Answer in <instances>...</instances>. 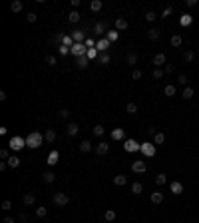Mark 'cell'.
Masks as SVG:
<instances>
[{"instance_id": "16", "label": "cell", "mask_w": 199, "mask_h": 223, "mask_svg": "<svg viewBox=\"0 0 199 223\" xmlns=\"http://www.w3.org/2000/svg\"><path fill=\"white\" fill-rule=\"evenodd\" d=\"M124 137H125V132H124V129H121V128H116V129H113V132H112V140H124Z\"/></svg>"}, {"instance_id": "15", "label": "cell", "mask_w": 199, "mask_h": 223, "mask_svg": "<svg viewBox=\"0 0 199 223\" xmlns=\"http://www.w3.org/2000/svg\"><path fill=\"white\" fill-rule=\"evenodd\" d=\"M139 145H141V144H137L135 140H128V141H125V149H128V151H137Z\"/></svg>"}, {"instance_id": "44", "label": "cell", "mask_w": 199, "mask_h": 223, "mask_svg": "<svg viewBox=\"0 0 199 223\" xmlns=\"http://www.w3.org/2000/svg\"><path fill=\"white\" fill-rule=\"evenodd\" d=\"M155 18H157V14H155L153 10L145 12V20H147V22H155Z\"/></svg>"}, {"instance_id": "57", "label": "cell", "mask_w": 199, "mask_h": 223, "mask_svg": "<svg viewBox=\"0 0 199 223\" xmlns=\"http://www.w3.org/2000/svg\"><path fill=\"white\" fill-rule=\"evenodd\" d=\"M26 18H28V22H36V18H38V14H36V12H30V14H28V16H26Z\"/></svg>"}, {"instance_id": "36", "label": "cell", "mask_w": 199, "mask_h": 223, "mask_svg": "<svg viewBox=\"0 0 199 223\" xmlns=\"http://www.w3.org/2000/svg\"><path fill=\"white\" fill-rule=\"evenodd\" d=\"M141 191H143V185H141L139 181H135L133 185H132V193H135V195H139Z\"/></svg>"}, {"instance_id": "43", "label": "cell", "mask_w": 199, "mask_h": 223, "mask_svg": "<svg viewBox=\"0 0 199 223\" xmlns=\"http://www.w3.org/2000/svg\"><path fill=\"white\" fill-rule=\"evenodd\" d=\"M117 38H120V34H117V30H109V32H108V40H109V42H116Z\"/></svg>"}, {"instance_id": "9", "label": "cell", "mask_w": 199, "mask_h": 223, "mask_svg": "<svg viewBox=\"0 0 199 223\" xmlns=\"http://www.w3.org/2000/svg\"><path fill=\"white\" fill-rule=\"evenodd\" d=\"M72 38H74V42H76V44H84V42H86V32L76 30L74 34H72Z\"/></svg>"}, {"instance_id": "46", "label": "cell", "mask_w": 199, "mask_h": 223, "mask_svg": "<svg viewBox=\"0 0 199 223\" xmlns=\"http://www.w3.org/2000/svg\"><path fill=\"white\" fill-rule=\"evenodd\" d=\"M165 96H175V86H173V84H169V86H165Z\"/></svg>"}, {"instance_id": "45", "label": "cell", "mask_w": 199, "mask_h": 223, "mask_svg": "<svg viewBox=\"0 0 199 223\" xmlns=\"http://www.w3.org/2000/svg\"><path fill=\"white\" fill-rule=\"evenodd\" d=\"M46 64L50 66V68H54V66L58 64V60H56V56H46Z\"/></svg>"}, {"instance_id": "47", "label": "cell", "mask_w": 199, "mask_h": 223, "mask_svg": "<svg viewBox=\"0 0 199 223\" xmlns=\"http://www.w3.org/2000/svg\"><path fill=\"white\" fill-rule=\"evenodd\" d=\"M193 58H195V54H193L191 50H187V52L183 54V60H185V62H193Z\"/></svg>"}, {"instance_id": "10", "label": "cell", "mask_w": 199, "mask_h": 223, "mask_svg": "<svg viewBox=\"0 0 199 223\" xmlns=\"http://www.w3.org/2000/svg\"><path fill=\"white\" fill-rule=\"evenodd\" d=\"M78 132H80V125L74 124V121H70V124L66 125V133H68V136H76Z\"/></svg>"}, {"instance_id": "5", "label": "cell", "mask_w": 199, "mask_h": 223, "mask_svg": "<svg viewBox=\"0 0 199 223\" xmlns=\"http://www.w3.org/2000/svg\"><path fill=\"white\" fill-rule=\"evenodd\" d=\"M145 169H147V165H145L143 159H135V161L132 163V171H133V173H143Z\"/></svg>"}, {"instance_id": "23", "label": "cell", "mask_w": 199, "mask_h": 223, "mask_svg": "<svg viewBox=\"0 0 199 223\" xmlns=\"http://www.w3.org/2000/svg\"><path fill=\"white\" fill-rule=\"evenodd\" d=\"M42 179H44V183H54V179H56V175H54L52 171H44V175H42Z\"/></svg>"}, {"instance_id": "56", "label": "cell", "mask_w": 199, "mask_h": 223, "mask_svg": "<svg viewBox=\"0 0 199 223\" xmlns=\"http://www.w3.org/2000/svg\"><path fill=\"white\" fill-rule=\"evenodd\" d=\"M0 157H2V159H8V157H10V151H8V149H0Z\"/></svg>"}, {"instance_id": "33", "label": "cell", "mask_w": 199, "mask_h": 223, "mask_svg": "<svg viewBox=\"0 0 199 223\" xmlns=\"http://www.w3.org/2000/svg\"><path fill=\"white\" fill-rule=\"evenodd\" d=\"M88 64H90V60H88V56H82V58H78V68H88Z\"/></svg>"}, {"instance_id": "19", "label": "cell", "mask_w": 199, "mask_h": 223, "mask_svg": "<svg viewBox=\"0 0 199 223\" xmlns=\"http://www.w3.org/2000/svg\"><path fill=\"white\" fill-rule=\"evenodd\" d=\"M116 217H117V215H116V211H113V209H108V211H105V213H104V219H105V221H108V223H112V221H116Z\"/></svg>"}, {"instance_id": "24", "label": "cell", "mask_w": 199, "mask_h": 223, "mask_svg": "<svg viewBox=\"0 0 199 223\" xmlns=\"http://www.w3.org/2000/svg\"><path fill=\"white\" fill-rule=\"evenodd\" d=\"M147 38H149V40H157L159 38V28H149V30H147Z\"/></svg>"}, {"instance_id": "1", "label": "cell", "mask_w": 199, "mask_h": 223, "mask_svg": "<svg viewBox=\"0 0 199 223\" xmlns=\"http://www.w3.org/2000/svg\"><path fill=\"white\" fill-rule=\"evenodd\" d=\"M42 141H44V136H42V133H38V132L28 133V137H26V145H28V148H32V149L40 148Z\"/></svg>"}, {"instance_id": "49", "label": "cell", "mask_w": 199, "mask_h": 223, "mask_svg": "<svg viewBox=\"0 0 199 223\" xmlns=\"http://www.w3.org/2000/svg\"><path fill=\"white\" fill-rule=\"evenodd\" d=\"M36 215L38 217H46V215H48V209H46V207H38L36 209Z\"/></svg>"}, {"instance_id": "41", "label": "cell", "mask_w": 199, "mask_h": 223, "mask_svg": "<svg viewBox=\"0 0 199 223\" xmlns=\"http://www.w3.org/2000/svg\"><path fill=\"white\" fill-rule=\"evenodd\" d=\"M94 30H96V34H104V32H105V24L104 22H98L94 26Z\"/></svg>"}, {"instance_id": "31", "label": "cell", "mask_w": 199, "mask_h": 223, "mask_svg": "<svg viewBox=\"0 0 199 223\" xmlns=\"http://www.w3.org/2000/svg\"><path fill=\"white\" fill-rule=\"evenodd\" d=\"M125 112L129 113V116H133V113H137V104H133V102H129L128 106H125Z\"/></svg>"}, {"instance_id": "13", "label": "cell", "mask_w": 199, "mask_h": 223, "mask_svg": "<svg viewBox=\"0 0 199 223\" xmlns=\"http://www.w3.org/2000/svg\"><path fill=\"white\" fill-rule=\"evenodd\" d=\"M153 64H155V68L163 66V64H165V54H161V52L155 54V56H153Z\"/></svg>"}, {"instance_id": "11", "label": "cell", "mask_w": 199, "mask_h": 223, "mask_svg": "<svg viewBox=\"0 0 199 223\" xmlns=\"http://www.w3.org/2000/svg\"><path fill=\"white\" fill-rule=\"evenodd\" d=\"M171 193H173V195L183 193V183H181V181H171Z\"/></svg>"}, {"instance_id": "29", "label": "cell", "mask_w": 199, "mask_h": 223, "mask_svg": "<svg viewBox=\"0 0 199 223\" xmlns=\"http://www.w3.org/2000/svg\"><path fill=\"white\" fill-rule=\"evenodd\" d=\"M125 64H129V66H135V64H137V56H135L133 52H129V54H128V58H125Z\"/></svg>"}, {"instance_id": "4", "label": "cell", "mask_w": 199, "mask_h": 223, "mask_svg": "<svg viewBox=\"0 0 199 223\" xmlns=\"http://www.w3.org/2000/svg\"><path fill=\"white\" fill-rule=\"evenodd\" d=\"M70 54H74L76 58H82V56H86V54H88V48L84 44H74L70 48Z\"/></svg>"}, {"instance_id": "52", "label": "cell", "mask_w": 199, "mask_h": 223, "mask_svg": "<svg viewBox=\"0 0 199 223\" xmlns=\"http://www.w3.org/2000/svg\"><path fill=\"white\" fill-rule=\"evenodd\" d=\"M163 74H165V72H163V70H161V68H155V70H153V78H155V80H159V78H163Z\"/></svg>"}, {"instance_id": "17", "label": "cell", "mask_w": 199, "mask_h": 223, "mask_svg": "<svg viewBox=\"0 0 199 223\" xmlns=\"http://www.w3.org/2000/svg\"><path fill=\"white\" fill-rule=\"evenodd\" d=\"M22 203H24V205H28V207H32V205L36 203V197H34L32 193H26V195L22 197Z\"/></svg>"}, {"instance_id": "34", "label": "cell", "mask_w": 199, "mask_h": 223, "mask_svg": "<svg viewBox=\"0 0 199 223\" xmlns=\"http://www.w3.org/2000/svg\"><path fill=\"white\" fill-rule=\"evenodd\" d=\"M181 96H183L185 100H191L193 98V88L191 86H185V90H183V94H181Z\"/></svg>"}, {"instance_id": "2", "label": "cell", "mask_w": 199, "mask_h": 223, "mask_svg": "<svg viewBox=\"0 0 199 223\" xmlns=\"http://www.w3.org/2000/svg\"><path fill=\"white\" fill-rule=\"evenodd\" d=\"M52 201H54V205H58V207H66V205L70 203V197H68L66 193H62V191H56L52 195Z\"/></svg>"}, {"instance_id": "32", "label": "cell", "mask_w": 199, "mask_h": 223, "mask_svg": "<svg viewBox=\"0 0 199 223\" xmlns=\"http://www.w3.org/2000/svg\"><path fill=\"white\" fill-rule=\"evenodd\" d=\"M155 183H157L159 187H161V185H165V183H167V177H165V173H159V175H155Z\"/></svg>"}, {"instance_id": "40", "label": "cell", "mask_w": 199, "mask_h": 223, "mask_svg": "<svg viewBox=\"0 0 199 223\" xmlns=\"http://www.w3.org/2000/svg\"><path fill=\"white\" fill-rule=\"evenodd\" d=\"M181 42H183V40H181L179 34H173L171 36V46H175V48H177V46H181Z\"/></svg>"}, {"instance_id": "62", "label": "cell", "mask_w": 199, "mask_h": 223, "mask_svg": "<svg viewBox=\"0 0 199 223\" xmlns=\"http://www.w3.org/2000/svg\"><path fill=\"white\" fill-rule=\"evenodd\" d=\"M171 12H173L171 8H165V10H163V16H169V14H171Z\"/></svg>"}, {"instance_id": "54", "label": "cell", "mask_w": 199, "mask_h": 223, "mask_svg": "<svg viewBox=\"0 0 199 223\" xmlns=\"http://www.w3.org/2000/svg\"><path fill=\"white\" fill-rule=\"evenodd\" d=\"M2 209H4V211H10V209H12V203L8 199H4L2 201Z\"/></svg>"}, {"instance_id": "28", "label": "cell", "mask_w": 199, "mask_h": 223, "mask_svg": "<svg viewBox=\"0 0 199 223\" xmlns=\"http://www.w3.org/2000/svg\"><path fill=\"white\" fill-rule=\"evenodd\" d=\"M68 20H70L72 24H76V22H80V12L78 10H74V12H70L68 14Z\"/></svg>"}, {"instance_id": "30", "label": "cell", "mask_w": 199, "mask_h": 223, "mask_svg": "<svg viewBox=\"0 0 199 223\" xmlns=\"http://www.w3.org/2000/svg\"><path fill=\"white\" fill-rule=\"evenodd\" d=\"M98 60H100V64H101V66H108V64H109V54H108V52H101Z\"/></svg>"}, {"instance_id": "22", "label": "cell", "mask_w": 199, "mask_h": 223, "mask_svg": "<svg viewBox=\"0 0 199 223\" xmlns=\"http://www.w3.org/2000/svg\"><path fill=\"white\" fill-rule=\"evenodd\" d=\"M128 28V20L125 18H117L116 20V30H125Z\"/></svg>"}, {"instance_id": "42", "label": "cell", "mask_w": 199, "mask_h": 223, "mask_svg": "<svg viewBox=\"0 0 199 223\" xmlns=\"http://www.w3.org/2000/svg\"><path fill=\"white\" fill-rule=\"evenodd\" d=\"M62 44H64V46H68V48H72V46H74L76 42H74V38H72V36H64V40H62Z\"/></svg>"}, {"instance_id": "38", "label": "cell", "mask_w": 199, "mask_h": 223, "mask_svg": "<svg viewBox=\"0 0 199 223\" xmlns=\"http://www.w3.org/2000/svg\"><path fill=\"white\" fill-rule=\"evenodd\" d=\"M96 44H98V42L94 40V38H86V42H84V46H86L88 50H92V48H96Z\"/></svg>"}, {"instance_id": "53", "label": "cell", "mask_w": 199, "mask_h": 223, "mask_svg": "<svg viewBox=\"0 0 199 223\" xmlns=\"http://www.w3.org/2000/svg\"><path fill=\"white\" fill-rule=\"evenodd\" d=\"M141 70H133V72H132V80H141Z\"/></svg>"}, {"instance_id": "63", "label": "cell", "mask_w": 199, "mask_h": 223, "mask_svg": "<svg viewBox=\"0 0 199 223\" xmlns=\"http://www.w3.org/2000/svg\"><path fill=\"white\" fill-rule=\"evenodd\" d=\"M2 223H14V219H12V217H4Z\"/></svg>"}, {"instance_id": "59", "label": "cell", "mask_w": 199, "mask_h": 223, "mask_svg": "<svg viewBox=\"0 0 199 223\" xmlns=\"http://www.w3.org/2000/svg\"><path fill=\"white\" fill-rule=\"evenodd\" d=\"M197 6V0H187V8H193Z\"/></svg>"}, {"instance_id": "21", "label": "cell", "mask_w": 199, "mask_h": 223, "mask_svg": "<svg viewBox=\"0 0 199 223\" xmlns=\"http://www.w3.org/2000/svg\"><path fill=\"white\" fill-rule=\"evenodd\" d=\"M191 22H193V16L191 14H183V16H181V20H179L181 26H189Z\"/></svg>"}, {"instance_id": "26", "label": "cell", "mask_w": 199, "mask_h": 223, "mask_svg": "<svg viewBox=\"0 0 199 223\" xmlns=\"http://www.w3.org/2000/svg\"><path fill=\"white\" fill-rule=\"evenodd\" d=\"M10 10H12V12H22V2H20V0H12Z\"/></svg>"}, {"instance_id": "27", "label": "cell", "mask_w": 199, "mask_h": 223, "mask_svg": "<svg viewBox=\"0 0 199 223\" xmlns=\"http://www.w3.org/2000/svg\"><path fill=\"white\" fill-rule=\"evenodd\" d=\"M113 183H116V185H125V183H128V177H125V175H116V177H113Z\"/></svg>"}, {"instance_id": "39", "label": "cell", "mask_w": 199, "mask_h": 223, "mask_svg": "<svg viewBox=\"0 0 199 223\" xmlns=\"http://www.w3.org/2000/svg\"><path fill=\"white\" fill-rule=\"evenodd\" d=\"M86 56H88V60H96V58H100L98 56V50H96V48H92V50H88V54H86Z\"/></svg>"}, {"instance_id": "8", "label": "cell", "mask_w": 199, "mask_h": 223, "mask_svg": "<svg viewBox=\"0 0 199 223\" xmlns=\"http://www.w3.org/2000/svg\"><path fill=\"white\" fill-rule=\"evenodd\" d=\"M108 151H109V144L108 141H100V144L96 145V153L98 155H105Z\"/></svg>"}, {"instance_id": "25", "label": "cell", "mask_w": 199, "mask_h": 223, "mask_svg": "<svg viewBox=\"0 0 199 223\" xmlns=\"http://www.w3.org/2000/svg\"><path fill=\"white\" fill-rule=\"evenodd\" d=\"M44 140L52 144V141L56 140V132H54V129H46V133H44Z\"/></svg>"}, {"instance_id": "14", "label": "cell", "mask_w": 199, "mask_h": 223, "mask_svg": "<svg viewBox=\"0 0 199 223\" xmlns=\"http://www.w3.org/2000/svg\"><path fill=\"white\" fill-rule=\"evenodd\" d=\"M161 201H163V193L161 191H153L151 193V203L153 205H159Z\"/></svg>"}, {"instance_id": "60", "label": "cell", "mask_w": 199, "mask_h": 223, "mask_svg": "<svg viewBox=\"0 0 199 223\" xmlns=\"http://www.w3.org/2000/svg\"><path fill=\"white\" fill-rule=\"evenodd\" d=\"M62 40H64V36H62V34H56V36H54V42H62Z\"/></svg>"}, {"instance_id": "3", "label": "cell", "mask_w": 199, "mask_h": 223, "mask_svg": "<svg viewBox=\"0 0 199 223\" xmlns=\"http://www.w3.org/2000/svg\"><path fill=\"white\" fill-rule=\"evenodd\" d=\"M8 145H10V149H14V151H20L26 145V137H20V136H14L10 141H8Z\"/></svg>"}, {"instance_id": "50", "label": "cell", "mask_w": 199, "mask_h": 223, "mask_svg": "<svg viewBox=\"0 0 199 223\" xmlns=\"http://www.w3.org/2000/svg\"><path fill=\"white\" fill-rule=\"evenodd\" d=\"M163 72H165V74H173V72H175V66H173V64H165V66H163Z\"/></svg>"}, {"instance_id": "37", "label": "cell", "mask_w": 199, "mask_h": 223, "mask_svg": "<svg viewBox=\"0 0 199 223\" xmlns=\"http://www.w3.org/2000/svg\"><path fill=\"white\" fill-rule=\"evenodd\" d=\"M92 132H94V136H96V137H101L105 129H104V125H94V129H92Z\"/></svg>"}, {"instance_id": "61", "label": "cell", "mask_w": 199, "mask_h": 223, "mask_svg": "<svg viewBox=\"0 0 199 223\" xmlns=\"http://www.w3.org/2000/svg\"><path fill=\"white\" fill-rule=\"evenodd\" d=\"M6 167H8V163H6V161H0V171H4Z\"/></svg>"}, {"instance_id": "6", "label": "cell", "mask_w": 199, "mask_h": 223, "mask_svg": "<svg viewBox=\"0 0 199 223\" xmlns=\"http://www.w3.org/2000/svg\"><path fill=\"white\" fill-rule=\"evenodd\" d=\"M139 151H141L143 155H147V157H151V155H155V148H153V144H141L139 145Z\"/></svg>"}, {"instance_id": "18", "label": "cell", "mask_w": 199, "mask_h": 223, "mask_svg": "<svg viewBox=\"0 0 199 223\" xmlns=\"http://www.w3.org/2000/svg\"><path fill=\"white\" fill-rule=\"evenodd\" d=\"M58 157H60V151H56V149L50 151V155H48V163H50V165H56V163H58Z\"/></svg>"}, {"instance_id": "58", "label": "cell", "mask_w": 199, "mask_h": 223, "mask_svg": "<svg viewBox=\"0 0 199 223\" xmlns=\"http://www.w3.org/2000/svg\"><path fill=\"white\" fill-rule=\"evenodd\" d=\"M177 82H179V84H183V86H185V84H187V76H185V74H179Z\"/></svg>"}, {"instance_id": "55", "label": "cell", "mask_w": 199, "mask_h": 223, "mask_svg": "<svg viewBox=\"0 0 199 223\" xmlns=\"http://www.w3.org/2000/svg\"><path fill=\"white\" fill-rule=\"evenodd\" d=\"M58 50H60V56H66V54H70V48H68V46H64V44H62Z\"/></svg>"}, {"instance_id": "51", "label": "cell", "mask_w": 199, "mask_h": 223, "mask_svg": "<svg viewBox=\"0 0 199 223\" xmlns=\"http://www.w3.org/2000/svg\"><path fill=\"white\" fill-rule=\"evenodd\" d=\"M58 116H60L62 120H66V117H70V110H66V108H62V110L58 112Z\"/></svg>"}, {"instance_id": "48", "label": "cell", "mask_w": 199, "mask_h": 223, "mask_svg": "<svg viewBox=\"0 0 199 223\" xmlns=\"http://www.w3.org/2000/svg\"><path fill=\"white\" fill-rule=\"evenodd\" d=\"M163 141H165V133H161V132L155 133V141L153 144H163Z\"/></svg>"}, {"instance_id": "7", "label": "cell", "mask_w": 199, "mask_h": 223, "mask_svg": "<svg viewBox=\"0 0 199 223\" xmlns=\"http://www.w3.org/2000/svg\"><path fill=\"white\" fill-rule=\"evenodd\" d=\"M109 44H112V42H109L108 38H100V40H98V44H96V50H98L100 54H101V52H108Z\"/></svg>"}, {"instance_id": "20", "label": "cell", "mask_w": 199, "mask_h": 223, "mask_svg": "<svg viewBox=\"0 0 199 223\" xmlns=\"http://www.w3.org/2000/svg\"><path fill=\"white\" fill-rule=\"evenodd\" d=\"M101 6H104V4H101V0H92V2H90V10L92 12H100Z\"/></svg>"}, {"instance_id": "12", "label": "cell", "mask_w": 199, "mask_h": 223, "mask_svg": "<svg viewBox=\"0 0 199 223\" xmlns=\"http://www.w3.org/2000/svg\"><path fill=\"white\" fill-rule=\"evenodd\" d=\"M6 163H8V167H12V169H16V167L20 165V157H18V155H10V157L6 159Z\"/></svg>"}, {"instance_id": "35", "label": "cell", "mask_w": 199, "mask_h": 223, "mask_svg": "<svg viewBox=\"0 0 199 223\" xmlns=\"http://www.w3.org/2000/svg\"><path fill=\"white\" fill-rule=\"evenodd\" d=\"M90 149H92V144H90L88 140H84L82 144H80V151H84V153H88Z\"/></svg>"}]
</instances>
